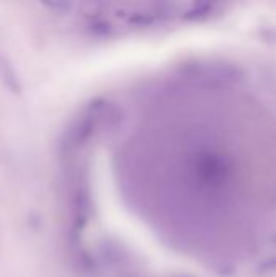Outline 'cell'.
<instances>
[{
	"label": "cell",
	"instance_id": "6da1fadb",
	"mask_svg": "<svg viewBox=\"0 0 276 277\" xmlns=\"http://www.w3.org/2000/svg\"><path fill=\"white\" fill-rule=\"evenodd\" d=\"M190 91L130 138V185L166 235L195 251L237 250L276 204V141L245 102Z\"/></svg>",
	"mask_w": 276,
	"mask_h": 277
}]
</instances>
